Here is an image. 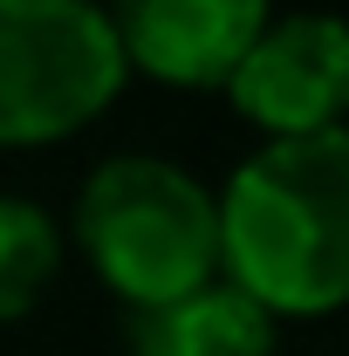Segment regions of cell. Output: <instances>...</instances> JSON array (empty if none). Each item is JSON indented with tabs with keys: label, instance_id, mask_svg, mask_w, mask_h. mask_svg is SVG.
I'll list each match as a JSON object with an SVG mask.
<instances>
[{
	"label": "cell",
	"instance_id": "6da1fadb",
	"mask_svg": "<svg viewBox=\"0 0 349 356\" xmlns=\"http://www.w3.org/2000/svg\"><path fill=\"white\" fill-rule=\"evenodd\" d=\"M219 281L274 322H322L349 302V137H295L240 158L213 192Z\"/></svg>",
	"mask_w": 349,
	"mask_h": 356
},
{
	"label": "cell",
	"instance_id": "7a4b0ae2",
	"mask_svg": "<svg viewBox=\"0 0 349 356\" xmlns=\"http://www.w3.org/2000/svg\"><path fill=\"white\" fill-rule=\"evenodd\" d=\"M110 302L131 315L185 302L219 281L213 185L158 151H117L83 178L69 233Z\"/></svg>",
	"mask_w": 349,
	"mask_h": 356
},
{
	"label": "cell",
	"instance_id": "3957f363",
	"mask_svg": "<svg viewBox=\"0 0 349 356\" xmlns=\"http://www.w3.org/2000/svg\"><path fill=\"white\" fill-rule=\"evenodd\" d=\"M131 83L96 0H0V151L89 131Z\"/></svg>",
	"mask_w": 349,
	"mask_h": 356
},
{
	"label": "cell",
	"instance_id": "277c9868",
	"mask_svg": "<svg viewBox=\"0 0 349 356\" xmlns=\"http://www.w3.org/2000/svg\"><path fill=\"white\" fill-rule=\"evenodd\" d=\"M219 96L261 131V144H295V137L343 131L349 110V35L336 14L295 7L267 14V28L247 42Z\"/></svg>",
	"mask_w": 349,
	"mask_h": 356
},
{
	"label": "cell",
	"instance_id": "5b68a950",
	"mask_svg": "<svg viewBox=\"0 0 349 356\" xmlns=\"http://www.w3.org/2000/svg\"><path fill=\"white\" fill-rule=\"evenodd\" d=\"M96 7L124 48V69L165 89H219L274 14V0H96Z\"/></svg>",
	"mask_w": 349,
	"mask_h": 356
},
{
	"label": "cell",
	"instance_id": "8992f818",
	"mask_svg": "<svg viewBox=\"0 0 349 356\" xmlns=\"http://www.w3.org/2000/svg\"><path fill=\"white\" fill-rule=\"evenodd\" d=\"M274 336L281 322L226 281L131 315V356H274Z\"/></svg>",
	"mask_w": 349,
	"mask_h": 356
},
{
	"label": "cell",
	"instance_id": "52a82bcc",
	"mask_svg": "<svg viewBox=\"0 0 349 356\" xmlns=\"http://www.w3.org/2000/svg\"><path fill=\"white\" fill-rule=\"evenodd\" d=\"M69 240L55 213H42L21 192H0V322H21L48 302V288L62 281Z\"/></svg>",
	"mask_w": 349,
	"mask_h": 356
}]
</instances>
